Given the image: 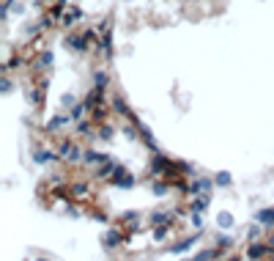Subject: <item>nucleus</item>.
<instances>
[{"mask_svg":"<svg viewBox=\"0 0 274 261\" xmlns=\"http://www.w3.org/2000/svg\"><path fill=\"white\" fill-rule=\"evenodd\" d=\"M189 245H192V239H184V242H178V245L173 248V253H181V250H186Z\"/></svg>","mask_w":274,"mask_h":261,"instance_id":"nucleus-7","label":"nucleus"},{"mask_svg":"<svg viewBox=\"0 0 274 261\" xmlns=\"http://www.w3.org/2000/svg\"><path fill=\"white\" fill-rule=\"evenodd\" d=\"M261 253H266V248H263V245H252V248L247 250V256H252V259H258Z\"/></svg>","mask_w":274,"mask_h":261,"instance_id":"nucleus-4","label":"nucleus"},{"mask_svg":"<svg viewBox=\"0 0 274 261\" xmlns=\"http://www.w3.org/2000/svg\"><path fill=\"white\" fill-rule=\"evenodd\" d=\"M219 223H222V228H230L233 226V217H230L228 212H222V215H219Z\"/></svg>","mask_w":274,"mask_h":261,"instance_id":"nucleus-5","label":"nucleus"},{"mask_svg":"<svg viewBox=\"0 0 274 261\" xmlns=\"http://www.w3.org/2000/svg\"><path fill=\"white\" fill-rule=\"evenodd\" d=\"M99 138L110 140V138H113V127H102V129H99Z\"/></svg>","mask_w":274,"mask_h":261,"instance_id":"nucleus-6","label":"nucleus"},{"mask_svg":"<svg viewBox=\"0 0 274 261\" xmlns=\"http://www.w3.org/2000/svg\"><path fill=\"white\" fill-rule=\"evenodd\" d=\"M217 182L219 184H230V176H228V173H222V176H217Z\"/></svg>","mask_w":274,"mask_h":261,"instance_id":"nucleus-8","label":"nucleus"},{"mask_svg":"<svg viewBox=\"0 0 274 261\" xmlns=\"http://www.w3.org/2000/svg\"><path fill=\"white\" fill-rule=\"evenodd\" d=\"M82 160H85V162H91V165H96V162H107L110 157H104V154H96V151H85V154H82Z\"/></svg>","mask_w":274,"mask_h":261,"instance_id":"nucleus-1","label":"nucleus"},{"mask_svg":"<svg viewBox=\"0 0 274 261\" xmlns=\"http://www.w3.org/2000/svg\"><path fill=\"white\" fill-rule=\"evenodd\" d=\"M104 245H110V248H115V245H121V234H118V231L107 234V237H104Z\"/></svg>","mask_w":274,"mask_h":261,"instance_id":"nucleus-2","label":"nucleus"},{"mask_svg":"<svg viewBox=\"0 0 274 261\" xmlns=\"http://www.w3.org/2000/svg\"><path fill=\"white\" fill-rule=\"evenodd\" d=\"M49 160H55L52 151H36V162H49Z\"/></svg>","mask_w":274,"mask_h":261,"instance_id":"nucleus-3","label":"nucleus"}]
</instances>
